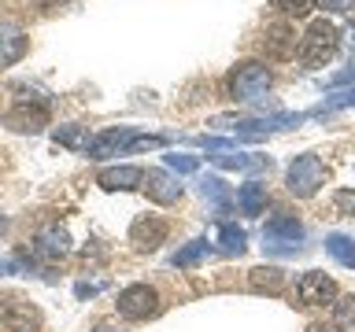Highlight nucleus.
<instances>
[{"label":"nucleus","instance_id":"nucleus-1","mask_svg":"<svg viewBox=\"0 0 355 332\" xmlns=\"http://www.w3.org/2000/svg\"><path fill=\"white\" fill-rule=\"evenodd\" d=\"M333 55H337V26L326 19H315L300 41V63L315 71V66H326Z\"/></svg>","mask_w":355,"mask_h":332},{"label":"nucleus","instance_id":"nucleus-2","mask_svg":"<svg viewBox=\"0 0 355 332\" xmlns=\"http://www.w3.org/2000/svg\"><path fill=\"white\" fill-rule=\"evenodd\" d=\"M266 89H270V71H266L263 63H241L237 71L230 74V96L241 100V104L259 100Z\"/></svg>","mask_w":355,"mask_h":332},{"label":"nucleus","instance_id":"nucleus-3","mask_svg":"<svg viewBox=\"0 0 355 332\" xmlns=\"http://www.w3.org/2000/svg\"><path fill=\"white\" fill-rule=\"evenodd\" d=\"M322 181H326V166H322L318 155H296L293 166H288V192L307 199L318 192Z\"/></svg>","mask_w":355,"mask_h":332},{"label":"nucleus","instance_id":"nucleus-4","mask_svg":"<svg viewBox=\"0 0 355 332\" xmlns=\"http://www.w3.org/2000/svg\"><path fill=\"white\" fill-rule=\"evenodd\" d=\"M155 310H159V295H155V288H148V284H130L119 292V314L126 321H144V317H152Z\"/></svg>","mask_w":355,"mask_h":332},{"label":"nucleus","instance_id":"nucleus-5","mask_svg":"<svg viewBox=\"0 0 355 332\" xmlns=\"http://www.w3.org/2000/svg\"><path fill=\"white\" fill-rule=\"evenodd\" d=\"M296 299H300V306H326L337 299V284H333V277H326L322 270H311V273L300 277Z\"/></svg>","mask_w":355,"mask_h":332},{"label":"nucleus","instance_id":"nucleus-6","mask_svg":"<svg viewBox=\"0 0 355 332\" xmlns=\"http://www.w3.org/2000/svg\"><path fill=\"white\" fill-rule=\"evenodd\" d=\"M263 240H266V248H274V251H296L300 240H304V225L288 214H277V218L266 221Z\"/></svg>","mask_w":355,"mask_h":332},{"label":"nucleus","instance_id":"nucleus-7","mask_svg":"<svg viewBox=\"0 0 355 332\" xmlns=\"http://www.w3.org/2000/svg\"><path fill=\"white\" fill-rule=\"evenodd\" d=\"M163 240H166V221L155 218V214H141L130 225V243H133V248H141V251H155Z\"/></svg>","mask_w":355,"mask_h":332},{"label":"nucleus","instance_id":"nucleus-8","mask_svg":"<svg viewBox=\"0 0 355 332\" xmlns=\"http://www.w3.org/2000/svg\"><path fill=\"white\" fill-rule=\"evenodd\" d=\"M144 192H148V199L152 203H159V207H171V203H178L182 199V185L174 181L166 170H148L144 174Z\"/></svg>","mask_w":355,"mask_h":332},{"label":"nucleus","instance_id":"nucleus-9","mask_svg":"<svg viewBox=\"0 0 355 332\" xmlns=\"http://www.w3.org/2000/svg\"><path fill=\"white\" fill-rule=\"evenodd\" d=\"M0 321H4L11 332H37L41 314L30 303H22V299H4V306H0Z\"/></svg>","mask_w":355,"mask_h":332},{"label":"nucleus","instance_id":"nucleus-10","mask_svg":"<svg viewBox=\"0 0 355 332\" xmlns=\"http://www.w3.org/2000/svg\"><path fill=\"white\" fill-rule=\"evenodd\" d=\"M137 137L133 129H104L96 133V137H89V159H107V155H119L130 148V140Z\"/></svg>","mask_w":355,"mask_h":332},{"label":"nucleus","instance_id":"nucleus-11","mask_svg":"<svg viewBox=\"0 0 355 332\" xmlns=\"http://www.w3.org/2000/svg\"><path fill=\"white\" fill-rule=\"evenodd\" d=\"M4 126L8 129H15V133H37L49 126V111L41 107H30V104H19V107H11L8 115H4Z\"/></svg>","mask_w":355,"mask_h":332},{"label":"nucleus","instance_id":"nucleus-12","mask_svg":"<svg viewBox=\"0 0 355 332\" xmlns=\"http://www.w3.org/2000/svg\"><path fill=\"white\" fill-rule=\"evenodd\" d=\"M96 181L107 192H130V188L144 185V170H137V166H111V170H100Z\"/></svg>","mask_w":355,"mask_h":332},{"label":"nucleus","instance_id":"nucleus-13","mask_svg":"<svg viewBox=\"0 0 355 332\" xmlns=\"http://www.w3.org/2000/svg\"><path fill=\"white\" fill-rule=\"evenodd\" d=\"M263 48L270 59H288L296 48L293 26H288V22H270V26H266V37H263Z\"/></svg>","mask_w":355,"mask_h":332},{"label":"nucleus","instance_id":"nucleus-14","mask_svg":"<svg viewBox=\"0 0 355 332\" xmlns=\"http://www.w3.org/2000/svg\"><path fill=\"white\" fill-rule=\"evenodd\" d=\"M215 166H222V170H270V159L266 155H244V151H215V155H207Z\"/></svg>","mask_w":355,"mask_h":332},{"label":"nucleus","instance_id":"nucleus-15","mask_svg":"<svg viewBox=\"0 0 355 332\" xmlns=\"http://www.w3.org/2000/svg\"><path fill=\"white\" fill-rule=\"evenodd\" d=\"M237 207H241L248 218L263 214V207H266V185H259V181L241 185V188H237Z\"/></svg>","mask_w":355,"mask_h":332},{"label":"nucleus","instance_id":"nucleus-16","mask_svg":"<svg viewBox=\"0 0 355 332\" xmlns=\"http://www.w3.org/2000/svg\"><path fill=\"white\" fill-rule=\"evenodd\" d=\"M67 243H71V237H67L63 229H49L37 237V243H33V255H37V259H60V255H67Z\"/></svg>","mask_w":355,"mask_h":332},{"label":"nucleus","instance_id":"nucleus-17","mask_svg":"<svg viewBox=\"0 0 355 332\" xmlns=\"http://www.w3.org/2000/svg\"><path fill=\"white\" fill-rule=\"evenodd\" d=\"M326 251L340 266H352V270H355V240L352 237H344V232H329V237H326Z\"/></svg>","mask_w":355,"mask_h":332},{"label":"nucleus","instance_id":"nucleus-18","mask_svg":"<svg viewBox=\"0 0 355 332\" xmlns=\"http://www.w3.org/2000/svg\"><path fill=\"white\" fill-rule=\"evenodd\" d=\"M282 284H285V273L277 270V266H259V270H252L255 292H282Z\"/></svg>","mask_w":355,"mask_h":332},{"label":"nucleus","instance_id":"nucleus-19","mask_svg":"<svg viewBox=\"0 0 355 332\" xmlns=\"http://www.w3.org/2000/svg\"><path fill=\"white\" fill-rule=\"evenodd\" d=\"M26 55V37L19 33H0V66H11L15 59Z\"/></svg>","mask_w":355,"mask_h":332},{"label":"nucleus","instance_id":"nucleus-20","mask_svg":"<svg viewBox=\"0 0 355 332\" xmlns=\"http://www.w3.org/2000/svg\"><path fill=\"white\" fill-rule=\"evenodd\" d=\"M207 251H211V248H207V240H193V243H185V248L178 251L171 262H174V270H189V266H196Z\"/></svg>","mask_w":355,"mask_h":332},{"label":"nucleus","instance_id":"nucleus-21","mask_svg":"<svg viewBox=\"0 0 355 332\" xmlns=\"http://www.w3.org/2000/svg\"><path fill=\"white\" fill-rule=\"evenodd\" d=\"M200 192H204L211 203H218V210L230 207V188H226L222 177H204V181H200Z\"/></svg>","mask_w":355,"mask_h":332},{"label":"nucleus","instance_id":"nucleus-22","mask_svg":"<svg viewBox=\"0 0 355 332\" xmlns=\"http://www.w3.org/2000/svg\"><path fill=\"white\" fill-rule=\"evenodd\" d=\"M244 229H237V225H218V243H222V251L226 255H241L244 251Z\"/></svg>","mask_w":355,"mask_h":332},{"label":"nucleus","instance_id":"nucleus-23","mask_svg":"<svg viewBox=\"0 0 355 332\" xmlns=\"http://www.w3.org/2000/svg\"><path fill=\"white\" fill-rule=\"evenodd\" d=\"M55 144H67V148H89V137L82 126H63L55 129Z\"/></svg>","mask_w":355,"mask_h":332},{"label":"nucleus","instance_id":"nucleus-24","mask_svg":"<svg viewBox=\"0 0 355 332\" xmlns=\"http://www.w3.org/2000/svg\"><path fill=\"white\" fill-rule=\"evenodd\" d=\"M277 8L285 11V15H293V19H307L311 11H315V4L318 0H274Z\"/></svg>","mask_w":355,"mask_h":332},{"label":"nucleus","instance_id":"nucleus-25","mask_svg":"<svg viewBox=\"0 0 355 332\" xmlns=\"http://www.w3.org/2000/svg\"><path fill=\"white\" fill-rule=\"evenodd\" d=\"M166 166L178 174H196L200 170V159L196 155H166Z\"/></svg>","mask_w":355,"mask_h":332},{"label":"nucleus","instance_id":"nucleus-26","mask_svg":"<svg viewBox=\"0 0 355 332\" xmlns=\"http://www.w3.org/2000/svg\"><path fill=\"white\" fill-rule=\"evenodd\" d=\"M333 207H337L340 214H348V218H355V188H340V192L333 196Z\"/></svg>","mask_w":355,"mask_h":332},{"label":"nucleus","instance_id":"nucleus-27","mask_svg":"<svg viewBox=\"0 0 355 332\" xmlns=\"http://www.w3.org/2000/svg\"><path fill=\"white\" fill-rule=\"evenodd\" d=\"M333 310H337L340 325H355V295H344L340 303H333Z\"/></svg>","mask_w":355,"mask_h":332},{"label":"nucleus","instance_id":"nucleus-28","mask_svg":"<svg viewBox=\"0 0 355 332\" xmlns=\"http://www.w3.org/2000/svg\"><path fill=\"white\" fill-rule=\"evenodd\" d=\"M352 77H355V63L348 66V71H340V74H333V77H329V82H333V85H344V82H352Z\"/></svg>","mask_w":355,"mask_h":332},{"label":"nucleus","instance_id":"nucleus-29","mask_svg":"<svg viewBox=\"0 0 355 332\" xmlns=\"http://www.w3.org/2000/svg\"><path fill=\"white\" fill-rule=\"evenodd\" d=\"M348 104H355V93H348V96H337V100H329L326 107H348ZM322 107V111H326Z\"/></svg>","mask_w":355,"mask_h":332},{"label":"nucleus","instance_id":"nucleus-30","mask_svg":"<svg viewBox=\"0 0 355 332\" xmlns=\"http://www.w3.org/2000/svg\"><path fill=\"white\" fill-rule=\"evenodd\" d=\"M352 4H355V0H326V8H329V11H348Z\"/></svg>","mask_w":355,"mask_h":332},{"label":"nucleus","instance_id":"nucleus-31","mask_svg":"<svg viewBox=\"0 0 355 332\" xmlns=\"http://www.w3.org/2000/svg\"><path fill=\"white\" fill-rule=\"evenodd\" d=\"M4 273H19V262H11V259H0V277Z\"/></svg>","mask_w":355,"mask_h":332},{"label":"nucleus","instance_id":"nucleus-32","mask_svg":"<svg viewBox=\"0 0 355 332\" xmlns=\"http://www.w3.org/2000/svg\"><path fill=\"white\" fill-rule=\"evenodd\" d=\"M307 332H340L337 325H322V321H315V325H311Z\"/></svg>","mask_w":355,"mask_h":332},{"label":"nucleus","instance_id":"nucleus-33","mask_svg":"<svg viewBox=\"0 0 355 332\" xmlns=\"http://www.w3.org/2000/svg\"><path fill=\"white\" fill-rule=\"evenodd\" d=\"M78 295H82V299H85V295H96V288H93V284H78Z\"/></svg>","mask_w":355,"mask_h":332},{"label":"nucleus","instance_id":"nucleus-34","mask_svg":"<svg viewBox=\"0 0 355 332\" xmlns=\"http://www.w3.org/2000/svg\"><path fill=\"white\" fill-rule=\"evenodd\" d=\"M37 8H52V4H60V0H33Z\"/></svg>","mask_w":355,"mask_h":332},{"label":"nucleus","instance_id":"nucleus-35","mask_svg":"<svg viewBox=\"0 0 355 332\" xmlns=\"http://www.w3.org/2000/svg\"><path fill=\"white\" fill-rule=\"evenodd\" d=\"M93 332H115V329H111V325H96Z\"/></svg>","mask_w":355,"mask_h":332},{"label":"nucleus","instance_id":"nucleus-36","mask_svg":"<svg viewBox=\"0 0 355 332\" xmlns=\"http://www.w3.org/2000/svg\"><path fill=\"white\" fill-rule=\"evenodd\" d=\"M4 229H8V218H4V214H0V232H4Z\"/></svg>","mask_w":355,"mask_h":332}]
</instances>
